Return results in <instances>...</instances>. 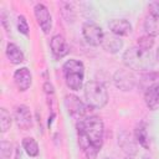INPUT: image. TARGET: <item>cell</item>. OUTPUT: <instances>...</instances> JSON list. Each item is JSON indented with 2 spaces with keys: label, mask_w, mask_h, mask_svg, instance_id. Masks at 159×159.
Instances as JSON below:
<instances>
[{
  "label": "cell",
  "mask_w": 159,
  "mask_h": 159,
  "mask_svg": "<svg viewBox=\"0 0 159 159\" xmlns=\"http://www.w3.org/2000/svg\"><path fill=\"white\" fill-rule=\"evenodd\" d=\"M78 144L87 159H96L103 144L104 124L97 116H88L77 123Z\"/></svg>",
  "instance_id": "cell-1"
},
{
  "label": "cell",
  "mask_w": 159,
  "mask_h": 159,
  "mask_svg": "<svg viewBox=\"0 0 159 159\" xmlns=\"http://www.w3.org/2000/svg\"><path fill=\"white\" fill-rule=\"evenodd\" d=\"M123 62L127 68L134 71H148L153 67V57L150 51L133 46L123 53Z\"/></svg>",
  "instance_id": "cell-2"
},
{
  "label": "cell",
  "mask_w": 159,
  "mask_h": 159,
  "mask_svg": "<svg viewBox=\"0 0 159 159\" xmlns=\"http://www.w3.org/2000/svg\"><path fill=\"white\" fill-rule=\"evenodd\" d=\"M62 70H63V76H65L67 87L72 91H80L82 88L83 80H84L83 63L76 58H71L63 63Z\"/></svg>",
  "instance_id": "cell-3"
},
{
  "label": "cell",
  "mask_w": 159,
  "mask_h": 159,
  "mask_svg": "<svg viewBox=\"0 0 159 159\" xmlns=\"http://www.w3.org/2000/svg\"><path fill=\"white\" fill-rule=\"evenodd\" d=\"M84 97L91 108L101 109L108 102V92L98 81H88L84 84Z\"/></svg>",
  "instance_id": "cell-4"
},
{
  "label": "cell",
  "mask_w": 159,
  "mask_h": 159,
  "mask_svg": "<svg viewBox=\"0 0 159 159\" xmlns=\"http://www.w3.org/2000/svg\"><path fill=\"white\" fill-rule=\"evenodd\" d=\"M144 31L153 37L159 35V1L149 2L148 15L144 19Z\"/></svg>",
  "instance_id": "cell-5"
},
{
  "label": "cell",
  "mask_w": 159,
  "mask_h": 159,
  "mask_svg": "<svg viewBox=\"0 0 159 159\" xmlns=\"http://www.w3.org/2000/svg\"><path fill=\"white\" fill-rule=\"evenodd\" d=\"M113 82L116 84L117 88H119L120 91H130L135 87L137 84V77L133 73L132 70L129 68H120L118 71H116L114 76H113Z\"/></svg>",
  "instance_id": "cell-6"
},
{
  "label": "cell",
  "mask_w": 159,
  "mask_h": 159,
  "mask_svg": "<svg viewBox=\"0 0 159 159\" xmlns=\"http://www.w3.org/2000/svg\"><path fill=\"white\" fill-rule=\"evenodd\" d=\"M82 34L87 43L91 46H99L102 45L104 32L101 26H98L94 22H86L82 26Z\"/></svg>",
  "instance_id": "cell-7"
},
{
  "label": "cell",
  "mask_w": 159,
  "mask_h": 159,
  "mask_svg": "<svg viewBox=\"0 0 159 159\" xmlns=\"http://www.w3.org/2000/svg\"><path fill=\"white\" fill-rule=\"evenodd\" d=\"M65 106L68 111V113L76 118V119H81L86 116L87 109L86 106L83 104V102L75 94H67L65 97Z\"/></svg>",
  "instance_id": "cell-8"
},
{
  "label": "cell",
  "mask_w": 159,
  "mask_h": 159,
  "mask_svg": "<svg viewBox=\"0 0 159 159\" xmlns=\"http://www.w3.org/2000/svg\"><path fill=\"white\" fill-rule=\"evenodd\" d=\"M34 12H35L37 24L43 31V34H48L52 29V16L48 9L43 4H36L34 7Z\"/></svg>",
  "instance_id": "cell-9"
},
{
  "label": "cell",
  "mask_w": 159,
  "mask_h": 159,
  "mask_svg": "<svg viewBox=\"0 0 159 159\" xmlns=\"http://www.w3.org/2000/svg\"><path fill=\"white\" fill-rule=\"evenodd\" d=\"M50 47L56 58H62L70 52V46L62 35H55L50 40Z\"/></svg>",
  "instance_id": "cell-10"
},
{
  "label": "cell",
  "mask_w": 159,
  "mask_h": 159,
  "mask_svg": "<svg viewBox=\"0 0 159 159\" xmlns=\"http://www.w3.org/2000/svg\"><path fill=\"white\" fill-rule=\"evenodd\" d=\"M14 82L20 91H26L32 83V75L27 67H20L14 73Z\"/></svg>",
  "instance_id": "cell-11"
},
{
  "label": "cell",
  "mask_w": 159,
  "mask_h": 159,
  "mask_svg": "<svg viewBox=\"0 0 159 159\" xmlns=\"http://www.w3.org/2000/svg\"><path fill=\"white\" fill-rule=\"evenodd\" d=\"M111 32L116 36H128L132 32V24L125 19H113L108 22Z\"/></svg>",
  "instance_id": "cell-12"
},
{
  "label": "cell",
  "mask_w": 159,
  "mask_h": 159,
  "mask_svg": "<svg viewBox=\"0 0 159 159\" xmlns=\"http://www.w3.org/2000/svg\"><path fill=\"white\" fill-rule=\"evenodd\" d=\"M15 119L16 123L20 128L22 129H29L32 125V116L30 112V108L27 106H19L15 109Z\"/></svg>",
  "instance_id": "cell-13"
},
{
  "label": "cell",
  "mask_w": 159,
  "mask_h": 159,
  "mask_svg": "<svg viewBox=\"0 0 159 159\" xmlns=\"http://www.w3.org/2000/svg\"><path fill=\"white\" fill-rule=\"evenodd\" d=\"M144 101L149 109L155 111L159 108V82L150 84L144 93Z\"/></svg>",
  "instance_id": "cell-14"
},
{
  "label": "cell",
  "mask_w": 159,
  "mask_h": 159,
  "mask_svg": "<svg viewBox=\"0 0 159 159\" xmlns=\"http://www.w3.org/2000/svg\"><path fill=\"white\" fill-rule=\"evenodd\" d=\"M103 50L106 52H109V53H117L122 47H123V41L119 36H116L113 34H104V37H103V41H102V45Z\"/></svg>",
  "instance_id": "cell-15"
},
{
  "label": "cell",
  "mask_w": 159,
  "mask_h": 159,
  "mask_svg": "<svg viewBox=\"0 0 159 159\" xmlns=\"http://www.w3.org/2000/svg\"><path fill=\"white\" fill-rule=\"evenodd\" d=\"M118 144L120 145L123 152H125L129 157H132L137 153V142L127 132H122L118 135Z\"/></svg>",
  "instance_id": "cell-16"
},
{
  "label": "cell",
  "mask_w": 159,
  "mask_h": 159,
  "mask_svg": "<svg viewBox=\"0 0 159 159\" xmlns=\"http://www.w3.org/2000/svg\"><path fill=\"white\" fill-rule=\"evenodd\" d=\"M6 57L14 65H19V63H21V62L25 61L24 52L21 51V48L17 45H15L12 42H9L6 45Z\"/></svg>",
  "instance_id": "cell-17"
},
{
  "label": "cell",
  "mask_w": 159,
  "mask_h": 159,
  "mask_svg": "<svg viewBox=\"0 0 159 159\" xmlns=\"http://www.w3.org/2000/svg\"><path fill=\"white\" fill-rule=\"evenodd\" d=\"M134 138L135 142L142 145L145 149H149V135H148V130H147V125L144 122H140L135 125L134 129Z\"/></svg>",
  "instance_id": "cell-18"
},
{
  "label": "cell",
  "mask_w": 159,
  "mask_h": 159,
  "mask_svg": "<svg viewBox=\"0 0 159 159\" xmlns=\"http://www.w3.org/2000/svg\"><path fill=\"white\" fill-rule=\"evenodd\" d=\"M22 148L29 157H37L39 155V144L31 137L22 139Z\"/></svg>",
  "instance_id": "cell-19"
},
{
  "label": "cell",
  "mask_w": 159,
  "mask_h": 159,
  "mask_svg": "<svg viewBox=\"0 0 159 159\" xmlns=\"http://www.w3.org/2000/svg\"><path fill=\"white\" fill-rule=\"evenodd\" d=\"M11 125V116L5 108H0V130L5 133Z\"/></svg>",
  "instance_id": "cell-20"
},
{
  "label": "cell",
  "mask_w": 159,
  "mask_h": 159,
  "mask_svg": "<svg viewBox=\"0 0 159 159\" xmlns=\"http://www.w3.org/2000/svg\"><path fill=\"white\" fill-rule=\"evenodd\" d=\"M137 46L142 50H145V51H150V48L154 46V37L153 36H149V35H144V36H140L138 40H137Z\"/></svg>",
  "instance_id": "cell-21"
},
{
  "label": "cell",
  "mask_w": 159,
  "mask_h": 159,
  "mask_svg": "<svg viewBox=\"0 0 159 159\" xmlns=\"http://www.w3.org/2000/svg\"><path fill=\"white\" fill-rule=\"evenodd\" d=\"M12 152V145L7 140H1L0 143V158L1 159H10Z\"/></svg>",
  "instance_id": "cell-22"
},
{
  "label": "cell",
  "mask_w": 159,
  "mask_h": 159,
  "mask_svg": "<svg viewBox=\"0 0 159 159\" xmlns=\"http://www.w3.org/2000/svg\"><path fill=\"white\" fill-rule=\"evenodd\" d=\"M17 30L22 35H27L29 34V24H27L26 17L22 16V15L17 16Z\"/></svg>",
  "instance_id": "cell-23"
},
{
  "label": "cell",
  "mask_w": 159,
  "mask_h": 159,
  "mask_svg": "<svg viewBox=\"0 0 159 159\" xmlns=\"http://www.w3.org/2000/svg\"><path fill=\"white\" fill-rule=\"evenodd\" d=\"M43 88H45V92L47 93V94H53V86L51 84V83H48V82H46L45 84H43Z\"/></svg>",
  "instance_id": "cell-24"
},
{
  "label": "cell",
  "mask_w": 159,
  "mask_h": 159,
  "mask_svg": "<svg viewBox=\"0 0 159 159\" xmlns=\"http://www.w3.org/2000/svg\"><path fill=\"white\" fill-rule=\"evenodd\" d=\"M157 60H158V62H159V47H158V50H157Z\"/></svg>",
  "instance_id": "cell-25"
},
{
  "label": "cell",
  "mask_w": 159,
  "mask_h": 159,
  "mask_svg": "<svg viewBox=\"0 0 159 159\" xmlns=\"http://www.w3.org/2000/svg\"><path fill=\"white\" fill-rule=\"evenodd\" d=\"M124 159H133V158H132V157H129V155H128V157H127V158H124Z\"/></svg>",
  "instance_id": "cell-26"
},
{
  "label": "cell",
  "mask_w": 159,
  "mask_h": 159,
  "mask_svg": "<svg viewBox=\"0 0 159 159\" xmlns=\"http://www.w3.org/2000/svg\"><path fill=\"white\" fill-rule=\"evenodd\" d=\"M143 159H152V158H148V157H144Z\"/></svg>",
  "instance_id": "cell-27"
},
{
  "label": "cell",
  "mask_w": 159,
  "mask_h": 159,
  "mask_svg": "<svg viewBox=\"0 0 159 159\" xmlns=\"http://www.w3.org/2000/svg\"><path fill=\"white\" fill-rule=\"evenodd\" d=\"M104 159H109V158H104Z\"/></svg>",
  "instance_id": "cell-28"
}]
</instances>
